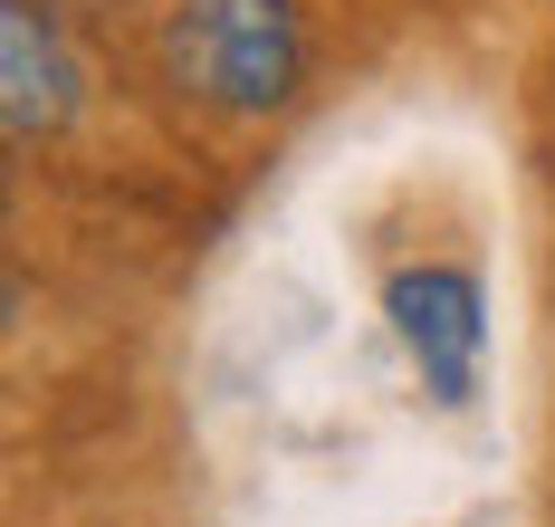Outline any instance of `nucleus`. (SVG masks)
Masks as SVG:
<instances>
[{
    "label": "nucleus",
    "instance_id": "obj_1",
    "mask_svg": "<svg viewBox=\"0 0 555 527\" xmlns=\"http://www.w3.org/2000/svg\"><path fill=\"white\" fill-rule=\"evenodd\" d=\"M154 67L202 116H278L307 87V10L297 0H164Z\"/></svg>",
    "mask_w": 555,
    "mask_h": 527
},
{
    "label": "nucleus",
    "instance_id": "obj_2",
    "mask_svg": "<svg viewBox=\"0 0 555 527\" xmlns=\"http://www.w3.org/2000/svg\"><path fill=\"white\" fill-rule=\"evenodd\" d=\"M384 317H392V336H402V355H412V374H422L431 403H450V412L479 403V374H489V288H479L469 259H412V269H392Z\"/></svg>",
    "mask_w": 555,
    "mask_h": 527
},
{
    "label": "nucleus",
    "instance_id": "obj_3",
    "mask_svg": "<svg viewBox=\"0 0 555 527\" xmlns=\"http://www.w3.org/2000/svg\"><path fill=\"white\" fill-rule=\"evenodd\" d=\"M87 106V59L49 0H0V125L10 144H49Z\"/></svg>",
    "mask_w": 555,
    "mask_h": 527
}]
</instances>
